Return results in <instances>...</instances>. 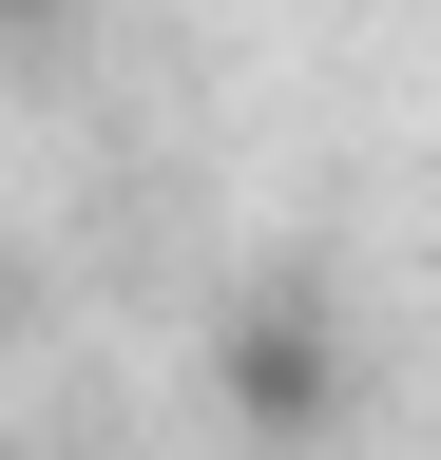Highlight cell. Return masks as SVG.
Returning <instances> with one entry per match:
<instances>
[{
	"instance_id": "1",
	"label": "cell",
	"mask_w": 441,
	"mask_h": 460,
	"mask_svg": "<svg viewBox=\"0 0 441 460\" xmlns=\"http://www.w3.org/2000/svg\"><path fill=\"white\" fill-rule=\"evenodd\" d=\"M211 402H231V441H269V460L346 441L365 365H346V326H326V288H250V307L211 326Z\"/></svg>"
},
{
	"instance_id": "2",
	"label": "cell",
	"mask_w": 441,
	"mask_h": 460,
	"mask_svg": "<svg viewBox=\"0 0 441 460\" xmlns=\"http://www.w3.org/2000/svg\"><path fill=\"white\" fill-rule=\"evenodd\" d=\"M58 20H77V0H0V58H20V39H58Z\"/></svg>"
}]
</instances>
